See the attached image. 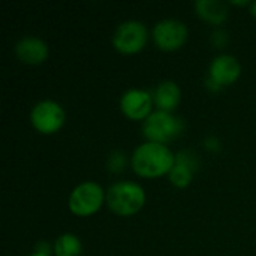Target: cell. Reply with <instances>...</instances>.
Listing matches in <instances>:
<instances>
[{"label": "cell", "mask_w": 256, "mask_h": 256, "mask_svg": "<svg viewBox=\"0 0 256 256\" xmlns=\"http://www.w3.org/2000/svg\"><path fill=\"white\" fill-rule=\"evenodd\" d=\"M176 164V153L166 146L153 141H144L135 147L130 156L134 172L144 178L168 176Z\"/></svg>", "instance_id": "cell-1"}, {"label": "cell", "mask_w": 256, "mask_h": 256, "mask_svg": "<svg viewBox=\"0 0 256 256\" xmlns=\"http://www.w3.org/2000/svg\"><path fill=\"white\" fill-rule=\"evenodd\" d=\"M144 188L132 180H118L106 189L105 204L108 208L122 218L136 214L146 204Z\"/></svg>", "instance_id": "cell-2"}, {"label": "cell", "mask_w": 256, "mask_h": 256, "mask_svg": "<svg viewBox=\"0 0 256 256\" xmlns=\"http://www.w3.org/2000/svg\"><path fill=\"white\" fill-rule=\"evenodd\" d=\"M184 130V122L174 112L154 110L141 124V132L147 141L168 144Z\"/></svg>", "instance_id": "cell-3"}, {"label": "cell", "mask_w": 256, "mask_h": 256, "mask_svg": "<svg viewBox=\"0 0 256 256\" xmlns=\"http://www.w3.org/2000/svg\"><path fill=\"white\" fill-rule=\"evenodd\" d=\"M106 190L93 180H86L76 184L68 198V208L78 218H88L100 210L105 204Z\"/></svg>", "instance_id": "cell-4"}, {"label": "cell", "mask_w": 256, "mask_h": 256, "mask_svg": "<svg viewBox=\"0 0 256 256\" xmlns=\"http://www.w3.org/2000/svg\"><path fill=\"white\" fill-rule=\"evenodd\" d=\"M148 28L140 20L122 21L111 38L112 46L122 54H136L140 52L148 40Z\"/></svg>", "instance_id": "cell-5"}, {"label": "cell", "mask_w": 256, "mask_h": 256, "mask_svg": "<svg viewBox=\"0 0 256 256\" xmlns=\"http://www.w3.org/2000/svg\"><path fill=\"white\" fill-rule=\"evenodd\" d=\"M30 124L42 135H52L58 132L66 120L63 106L52 99H42L30 110Z\"/></svg>", "instance_id": "cell-6"}, {"label": "cell", "mask_w": 256, "mask_h": 256, "mask_svg": "<svg viewBox=\"0 0 256 256\" xmlns=\"http://www.w3.org/2000/svg\"><path fill=\"white\" fill-rule=\"evenodd\" d=\"M189 28L188 26L177 18H164L159 20L152 28V39L154 45L162 51H177L188 40Z\"/></svg>", "instance_id": "cell-7"}, {"label": "cell", "mask_w": 256, "mask_h": 256, "mask_svg": "<svg viewBox=\"0 0 256 256\" xmlns=\"http://www.w3.org/2000/svg\"><path fill=\"white\" fill-rule=\"evenodd\" d=\"M120 111L130 120L144 122L154 110L153 94L144 88H128L118 100Z\"/></svg>", "instance_id": "cell-8"}, {"label": "cell", "mask_w": 256, "mask_h": 256, "mask_svg": "<svg viewBox=\"0 0 256 256\" xmlns=\"http://www.w3.org/2000/svg\"><path fill=\"white\" fill-rule=\"evenodd\" d=\"M242 75V63L240 60L228 52H222L210 62L208 66V76L207 80L214 82L219 90L222 87L234 84Z\"/></svg>", "instance_id": "cell-9"}, {"label": "cell", "mask_w": 256, "mask_h": 256, "mask_svg": "<svg viewBox=\"0 0 256 256\" xmlns=\"http://www.w3.org/2000/svg\"><path fill=\"white\" fill-rule=\"evenodd\" d=\"M198 168H200V159L196 153L190 150H180L178 153H176V164L168 174V180L176 188L180 189L188 188L192 183Z\"/></svg>", "instance_id": "cell-10"}, {"label": "cell", "mask_w": 256, "mask_h": 256, "mask_svg": "<svg viewBox=\"0 0 256 256\" xmlns=\"http://www.w3.org/2000/svg\"><path fill=\"white\" fill-rule=\"evenodd\" d=\"M14 52L18 57V60L26 64H40L48 58L50 48L42 38L27 34L16 40Z\"/></svg>", "instance_id": "cell-11"}, {"label": "cell", "mask_w": 256, "mask_h": 256, "mask_svg": "<svg viewBox=\"0 0 256 256\" xmlns=\"http://www.w3.org/2000/svg\"><path fill=\"white\" fill-rule=\"evenodd\" d=\"M156 110L172 112L182 102V88L172 80L160 81L152 92Z\"/></svg>", "instance_id": "cell-12"}, {"label": "cell", "mask_w": 256, "mask_h": 256, "mask_svg": "<svg viewBox=\"0 0 256 256\" xmlns=\"http://www.w3.org/2000/svg\"><path fill=\"white\" fill-rule=\"evenodd\" d=\"M194 8L196 15L212 26H222L230 16L228 3L222 0H196Z\"/></svg>", "instance_id": "cell-13"}, {"label": "cell", "mask_w": 256, "mask_h": 256, "mask_svg": "<svg viewBox=\"0 0 256 256\" xmlns=\"http://www.w3.org/2000/svg\"><path fill=\"white\" fill-rule=\"evenodd\" d=\"M82 252V243L78 236L72 232L60 234L52 244L54 256H80Z\"/></svg>", "instance_id": "cell-14"}, {"label": "cell", "mask_w": 256, "mask_h": 256, "mask_svg": "<svg viewBox=\"0 0 256 256\" xmlns=\"http://www.w3.org/2000/svg\"><path fill=\"white\" fill-rule=\"evenodd\" d=\"M126 165V156L123 152H112L110 156H108V160H106V166L108 170L114 171V172H118L124 168Z\"/></svg>", "instance_id": "cell-15"}, {"label": "cell", "mask_w": 256, "mask_h": 256, "mask_svg": "<svg viewBox=\"0 0 256 256\" xmlns=\"http://www.w3.org/2000/svg\"><path fill=\"white\" fill-rule=\"evenodd\" d=\"M210 40H212V44H213L216 48H224V46L228 44V40H230V36H228V33H226L225 30H222V28H218V30H214V32L212 33V36H210Z\"/></svg>", "instance_id": "cell-16"}, {"label": "cell", "mask_w": 256, "mask_h": 256, "mask_svg": "<svg viewBox=\"0 0 256 256\" xmlns=\"http://www.w3.org/2000/svg\"><path fill=\"white\" fill-rule=\"evenodd\" d=\"M204 146H206V148H208V150H218L219 147H220V142H219V140L216 138V136H210V138H207L206 141H204Z\"/></svg>", "instance_id": "cell-17"}, {"label": "cell", "mask_w": 256, "mask_h": 256, "mask_svg": "<svg viewBox=\"0 0 256 256\" xmlns=\"http://www.w3.org/2000/svg\"><path fill=\"white\" fill-rule=\"evenodd\" d=\"M51 244L50 243H46V242H44V240H40V242H38L36 243V246H34V250L36 252H42V254H51Z\"/></svg>", "instance_id": "cell-18"}, {"label": "cell", "mask_w": 256, "mask_h": 256, "mask_svg": "<svg viewBox=\"0 0 256 256\" xmlns=\"http://www.w3.org/2000/svg\"><path fill=\"white\" fill-rule=\"evenodd\" d=\"M231 4H237V6H250L252 4V2L250 0H243V2H231Z\"/></svg>", "instance_id": "cell-19"}, {"label": "cell", "mask_w": 256, "mask_h": 256, "mask_svg": "<svg viewBox=\"0 0 256 256\" xmlns=\"http://www.w3.org/2000/svg\"><path fill=\"white\" fill-rule=\"evenodd\" d=\"M249 12H250V15H254L256 18V0L255 2H252V4L249 6Z\"/></svg>", "instance_id": "cell-20"}, {"label": "cell", "mask_w": 256, "mask_h": 256, "mask_svg": "<svg viewBox=\"0 0 256 256\" xmlns=\"http://www.w3.org/2000/svg\"><path fill=\"white\" fill-rule=\"evenodd\" d=\"M28 256H50V255H48V254H42V252H36V250H34V252H32Z\"/></svg>", "instance_id": "cell-21"}]
</instances>
